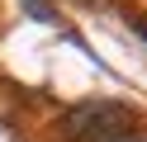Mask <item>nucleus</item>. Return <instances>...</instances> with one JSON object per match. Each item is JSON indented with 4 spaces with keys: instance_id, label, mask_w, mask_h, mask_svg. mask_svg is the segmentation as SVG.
Returning <instances> with one entry per match:
<instances>
[{
    "instance_id": "1",
    "label": "nucleus",
    "mask_w": 147,
    "mask_h": 142,
    "mask_svg": "<svg viewBox=\"0 0 147 142\" xmlns=\"http://www.w3.org/2000/svg\"><path fill=\"white\" fill-rule=\"evenodd\" d=\"M128 128H133V114L119 104H86L67 118V133L76 142H109V137H123Z\"/></svg>"
},
{
    "instance_id": "2",
    "label": "nucleus",
    "mask_w": 147,
    "mask_h": 142,
    "mask_svg": "<svg viewBox=\"0 0 147 142\" xmlns=\"http://www.w3.org/2000/svg\"><path fill=\"white\" fill-rule=\"evenodd\" d=\"M24 9H29L38 24H57V5H52V0H24Z\"/></svg>"
},
{
    "instance_id": "3",
    "label": "nucleus",
    "mask_w": 147,
    "mask_h": 142,
    "mask_svg": "<svg viewBox=\"0 0 147 142\" xmlns=\"http://www.w3.org/2000/svg\"><path fill=\"white\" fill-rule=\"evenodd\" d=\"M138 28H142V38H147V19H142V24H138Z\"/></svg>"
}]
</instances>
